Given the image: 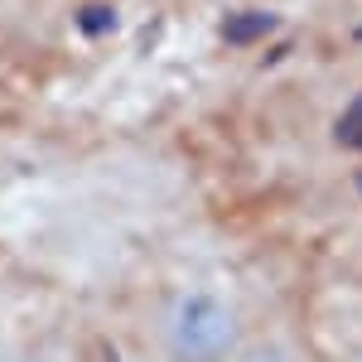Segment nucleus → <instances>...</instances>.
Masks as SVG:
<instances>
[{
	"label": "nucleus",
	"instance_id": "2",
	"mask_svg": "<svg viewBox=\"0 0 362 362\" xmlns=\"http://www.w3.org/2000/svg\"><path fill=\"white\" fill-rule=\"evenodd\" d=\"M237 362H319V358H314V348L295 329H285L276 319V324H251Z\"/></svg>",
	"mask_w": 362,
	"mask_h": 362
},
{
	"label": "nucleus",
	"instance_id": "1",
	"mask_svg": "<svg viewBox=\"0 0 362 362\" xmlns=\"http://www.w3.org/2000/svg\"><path fill=\"white\" fill-rule=\"evenodd\" d=\"M242 295L218 276H184L155 290L145 309V348L155 362H237L251 334Z\"/></svg>",
	"mask_w": 362,
	"mask_h": 362
},
{
	"label": "nucleus",
	"instance_id": "3",
	"mask_svg": "<svg viewBox=\"0 0 362 362\" xmlns=\"http://www.w3.org/2000/svg\"><path fill=\"white\" fill-rule=\"evenodd\" d=\"M334 362H362V348H348L343 358H334Z\"/></svg>",
	"mask_w": 362,
	"mask_h": 362
}]
</instances>
